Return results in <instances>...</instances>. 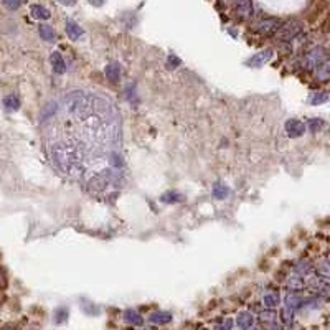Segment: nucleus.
Wrapping results in <instances>:
<instances>
[{
  "label": "nucleus",
  "mask_w": 330,
  "mask_h": 330,
  "mask_svg": "<svg viewBox=\"0 0 330 330\" xmlns=\"http://www.w3.org/2000/svg\"><path fill=\"white\" fill-rule=\"evenodd\" d=\"M283 20L277 18V17H263V18H258L256 23H255V32L263 38H272L276 37L279 28L283 27Z\"/></svg>",
  "instance_id": "obj_1"
},
{
  "label": "nucleus",
  "mask_w": 330,
  "mask_h": 330,
  "mask_svg": "<svg viewBox=\"0 0 330 330\" xmlns=\"http://www.w3.org/2000/svg\"><path fill=\"white\" fill-rule=\"evenodd\" d=\"M300 32H302V23L297 22V20H289V22L283 23L276 37L281 43H291L297 35H300Z\"/></svg>",
  "instance_id": "obj_2"
},
{
  "label": "nucleus",
  "mask_w": 330,
  "mask_h": 330,
  "mask_svg": "<svg viewBox=\"0 0 330 330\" xmlns=\"http://www.w3.org/2000/svg\"><path fill=\"white\" fill-rule=\"evenodd\" d=\"M109 179H111V173H106V172H103V173H96L93 175L89 180H88V190L89 192H93V193H101L104 192L108 188L109 185Z\"/></svg>",
  "instance_id": "obj_3"
},
{
  "label": "nucleus",
  "mask_w": 330,
  "mask_h": 330,
  "mask_svg": "<svg viewBox=\"0 0 330 330\" xmlns=\"http://www.w3.org/2000/svg\"><path fill=\"white\" fill-rule=\"evenodd\" d=\"M330 9V2L328 0H317V2L314 4V7L311 9V12L307 13V23H317L322 20V17L325 15L327 10Z\"/></svg>",
  "instance_id": "obj_4"
},
{
  "label": "nucleus",
  "mask_w": 330,
  "mask_h": 330,
  "mask_svg": "<svg viewBox=\"0 0 330 330\" xmlns=\"http://www.w3.org/2000/svg\"><path fill=\"white\" fill-rule=\"evenodd\" d=\"M233 12L238 20H249L252 17V0H233Z\"/></svg>",
  "instance_id": "obj_5"
},
{
  "label": "nucleus",
  "mask_w": 330,
  "mask_h": 330,
  "mask_svg": "<svg viewBox=\"0 0 330 330\" xmlns=\"http://www.w3.org/2000/svg\"><path fill=\"white\" fill-rule=\"evenodd\" d=\"M50 61H52V68L56 74H65L66 73V61L65 58L61 56V53L58 52H53L50 56Z\"/></svg>",
  "instance_id": "obj_6"
},
{
  "label": "nucleus",
  "mask_w": 330,
  "mask_h": 330,
  "mask_svg": "<svg viewBox=\"0 0 330 330\" xmlns=\"http://www.w3.org/2000/svg\"><path fill=\"white\" fill-rule=\"evenodd\" d=\"M30 13H32V17L35 20H40V22H45V20H48V18L52 17L50 10H48L46 7L40 5V4H33L30 7Z\"/></svg>",
  "instance_id": "obj_7"
},
{
  "label": "nucleus",
  "mask_w": 330,
  "mask_h": 330,
  "mask_svg": "<svg viewBox=\"0 0 330 330\" xmlns=\"http://www.w3.org/2000/svg\"><path fill=\"white\" fill-rule=\"evenodd\" d=\"M272 58V50H263L261 53L255 55L252 58H249L248 61V66H263L264 63H268L269 60Z\"/></svg>",
  "instance_id": "obj_8"
},
{
  "label": "nucleus",
  "mask_w": 330,
  "mask_h": 330,
  "mask_svg": "<svg viewBox=\"0 0 330 330\" xmlns=\"http://www.w3.org/2000/svg\"><path fill=\"white\" fill-rule=\"evenodd\" d=\"M65 30H66V35H68V38L69 40H73V41H76V40H80L81 37H83V28L76 23V22H73V20H68L66 22V27H65Z\"/></svg>",
  "instance_id": "obj_9"
},
{
  "label": "nucleus",
  "mask_w": 330,
  "mask_h": 330,
  "mask_svg": "<svg viewBox=\"0 0 330 330\" xmlns=\"http://www.w3.org/2000/svg\"><path fill=\"white\" fill-rule=\"evenodd\" d=\"M104 73H106V78L111 81V83H117L119 78H121V66H119V63H109L104 69Z\"/></svg>",
  "instance_id": "obj_10"
},
{
  "label": "nucleus",
  "mask_w": 330,
  "mask_h": 330,
  "mask_svg": "<svg viewBox=\"0 0 330 330\" xmlns=\"http://www.w3.org/2000/svg\"><path fill=\"white\" fill-rule=\"evenodd\" d=\"M286 131L291 137H299L304 132V125L299 121H289L286 124Z\"/></svg>",
  "instance_id": "obj_11"
},
{
  "label": "nucleus",
  "mask_w": 330,
  "mask_h": 330,
  "mask_svg": "<svg viewBox=\"0 0 330 330\" xmlns=\"http://www.w3.org/2000/svg\"><path fill=\"white\" fill-rule=\"evenodd\" d=\"M38 33H40V37L43 38L45 41H55V38H56V33L53 30V27L46 25V23H41L38 27Z\"/></svg>",
  "instance_id": "obj_12"
},
{
  "label": "nucleus",
  "mask_w": 330,
  "mask_h": 330,
  "mask_svg": "<svg viewBox=\"0 0 330 330\" xmlns=\"http://www.w3.org/2000/svg\"><path fill=\"white\" fill-rule=\"evenodd\" d=\"M230 195V188L226 185H223L221 182L213 185V196L216 200H224Z\"/></svg>",
  "instance_id": "obj_13"
},
{
  "label": "nucleus",
  "mask_w": 330,
  "mask_h": 330,
  "mask_svg": "<svg viewBox=\"0 0 330 330\" xmlns=\"http://www.w3.org/2000/svg\"><path fill=\"white\" fill-rule=\"evenodd\" d=\"M56 111H58V104H56L55 101L53 103H50V104H46L45 106V109L41 111V121H48L50 117H53L55 114H56Z\"/></svg>",
  "instance_id": "obj_14"
},
{
  "label": "nucleus",
  "mask_w": 330,
  "mask_h": 330,
  "mask_svg": "<svg viewBox=\"0 0 330 330\" xmlns=\"http://www.w3.org/2000/svg\"><path fill=\"white\" fill-rule=\"evenodd\" d=\"M4 106L9 111H18L20 109V99L17 96L10 94V96H7L4 99Z\"/></svg>",
  "instance_id": "obj_15"
},
{
  "label": "nucleus",
  "mask_w": 330,
  "mask_h": 330,
  "mask_svg": "<svg viewBox=\"0 0 330 330\" xmlns=\"http://www.w3.org/2000/svg\"><path fill=\"white\" fill-rule=\"evenodd\" d=\"M319 32L322 35H328L330 33V9L327 10V13L320 20V25H319Z\"/></svg>",
  "instance_id": "obj_16"
},
{
  "label": "nucleus",
  "mask_w": 330,
  "mask_h": 330,
  "mask_svg": "<svg viewBox=\"0 0 330 330\" xmlns=\"http://www.w3.org/2000/svg\"><path fill=\"white\" fill-rule=\"evenodd\" d=\"M180 200H182V196L175 192H167L165 195L160 196V201H164V203H175V201H180Z\"/></svg>",
  "instance_id": "obj_17"
},
{
  "label": "nucleus",
  "mask_w": 330,
  "mask_h": 330,
  "mask_svg": "<svg viewBox=\"0 0 330 330\" xmlns=\"http://www.w3.org/2000/svg\"><path fill=\"white\" fill-rule=\"evenodd\" d=\"M4 5L9 10H17L22 7V0H4Z\"/></svg>",
  "instance_id": "obj_18"
},
{
  "label": "nucleus",
  "mask_w": 330,
  "mask_h": 330,
  "mask_svg": "<svg viewBox=\"0 0 330 330\" xmlns=\"http://www.w3.org/2000/svg\"><path fill=\"white\" fill-rule=\"evenodd\" d=\"M180 66V60L177 56H168V68H177Z\"/></svg>",
  "instance_id": "obj_19"
},
{
  "label": "nucleus",
  "mask_w": 330,
  "mask_h": 330,
  "mask_svg": "<svg viewBox=\"0 0 330 330\" xmlns=\"http://www.w3.org/2000/svg\"><path fill=\"white\" fill-rule=\"evenodd\" d=\"M56 2H60L61 5H65V7H73L78 0H56Z\"/></svg>",
  "instance_id": "obj_20"
}]
</instances>
